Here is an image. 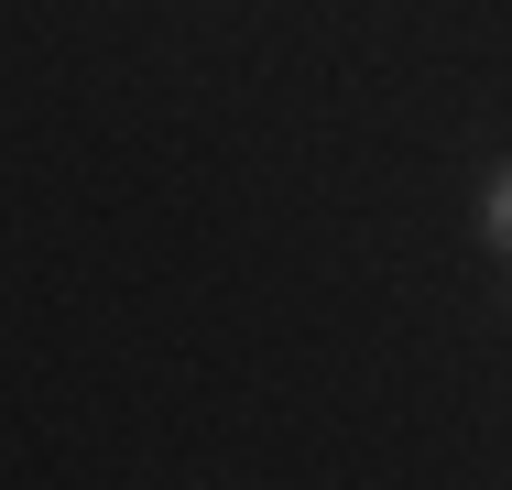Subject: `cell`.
Instances as JSON below:
<instances>
[{
	"instance_id": "cell-1",
	"label": "cell",
	"mask_w": 512,
	"mask_h": 490,
	"mask_svg": "<svg viewBox=\"0 0 512 490\" xmlns=\"http://www.w3.org/2000/svg\"><path fill=\"white\" fill-rule=\"evenodd\" d=\"M480 251H491V262H512V153L480 175Z\"/></svg>"
},
{
	"instance_id": "cell-2",
	"label": "cell",
	"mask_w": 512,
	"mask_h": 490,
	"mask_svg": "<svg viewBox=\"0 0 512 490\" xmlns=\"http://www.w3.org/2000/svg\"><path fill=\"white\" fill-rule=\"evenodd\" d=\"M502 305H512V294H502Z\"/></svg>"
}]
</instances>
